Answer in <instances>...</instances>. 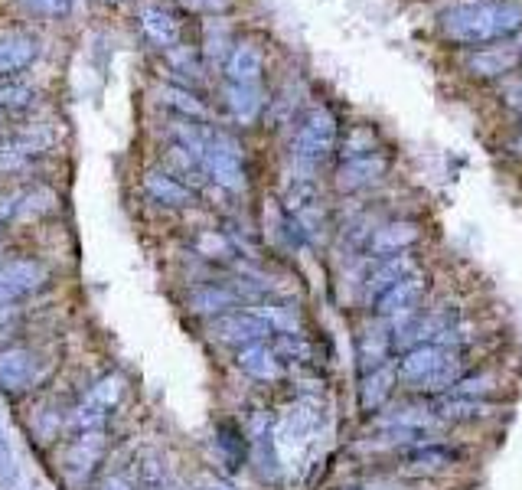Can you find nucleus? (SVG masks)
<instances>
[{
	"mask_svg": "<svg viewBox=\"0 0 522 490\" xmlns=\"http://www.w3.org/2000/svg\"><path fill=\"white\" fill-rule=\"evenodd\" d=\"M522 27V7L509 0L464 4L444 14V33L457 43H487Z\"/></svg>",
	"mask_w": 522,
	"mask_h": 490,
	"instance_id": "1",
	"label": "nucleus"
},
{
	"mask_svg": "<svg viewBox=\"0 0 522 490\" xmlns=\"http://www.w3.org/2000/svg\"><path fill=\"white\" fill-rule=\"evenodd\" d=\"M464 360L461 350L438 347V343H425V347L408 350L399 363V379L405 386L421 392H444L461 383Z\"/></svg>",
	"mask_w": 522,
	"mask_h": 490,
	"instance_id": "2",
	"label": "nucleus"
},
{
	"mask_svg": "<svg viewBox=\"0 0 522 490\" xmlns=\"http://www.w3.org/2000/svg\"><path fill=\"white\" fill-rule=\"evenodd\" d=\"M320 409L314 402H297L288 412H284V419L275 432V441H278V451H288V455L301 458L307 455L310 448L320 441Z\"/></svg>",
	"mask_w": 522,
	"mask_h": 490,
	"instance_id": "3",
	"label": "nucleus"
},
{
	"mask_svg": "<svg viewBox=\"0 0 522 490\" xmlns=\"http://www.w3.org/2000/svg\"><path fill=\"white\" fill-rule=\"evenodd\" d=\"M203 170L213 177L219 187L226 190H242L245 183V167H242V151L229 134L222 131H209L206 138V151H203Z\"/></svg>",
	"mask_w": 522,
	"mask_h": 490,
	"instance_id": "4",
	"label": "nucleus"
},
{
	"mask_svg": "<svg viewBox=\"0 0 522 490\" xmlns=\"http://www.w3.org/2000/svg\"><path fill=\"white\" fill-rule=\"evenodd\" d=\"M333 144H337V121L330 118V112H323V108H314V112L304 118V125L294 138L297 164L317 167L323 157L333 151Z\"/></svg>",
	"mask_w": 522,
	"mask_h": 490,
	"instance_id": "5",
	"label": "nucleus"
},
{
	"mask_svg": "<svg viewBox=\"0 0 522 490\" xmlns=\"http://www.w3.org/2000/svg\"><path fill=\"white\" fill-rule=\"evenodd\" d=\"M438 425L441 419L434 415V409H425V406H402L376 419L379 432L389 441H402V445H418L421 435H431Z\"/></svg>",
	"mask_w": 522,
	"mask_h": 490,
	"instance_id": "6",
	"label": "nucleus"
},
{
	"mask_svg": "<svg viewBox=\"0 0 522 490\" xmlns=\"http://www.w3.org/2000/svg\"><path fill=\"white\" fill-rule=\"evenodd\" d=\"M124 392V383L121 376H105L98 379V383L89 389V396H85L79 406H76V415H72V425L82 428V432H95V428H102L108 422V412L118 406Z\"/></svg>",
	"mask_w": 522,
	"mask_h": 490,
	"instance_id": "7",
	"label": "nucleus"
},
{
	"mask_svg": "<svg viewBox=\"0 0 522 490\" xmlns=\"http://www.w3.org/2000/svg\"><path fill=\"white\" fill-rule=\"evenodd\" d=\"M46 285V265L36 259H10L0 265V304H10Z\"/></svg>",
	"mask_w": 522,
	"mask_h": 490,
	"instance_id": "8",
	"label": "nucleus"
},
{
	"mask_svg": "<svg viewBox=\"0 0 522 490\" xmlns=\"http://www.w3.org/2000/svg\"><path fill=\"white\" fill-rule=\"evenodd\" d=\"M268 334L275 330L268 327L265 317H258L255 311H239V314H226L213 324V337L219 343H229V347H252V343H261Z\"/></svg>",
	"mask_w": 522,
	"mask_h": 490,
	"instance_id": "9",
	"label": "nucleus"
},
{
	"mask_svg": "<svg viewBox=\"0 0 522 490\" xmlns=\"http://www.w3.org/2000/svg\"><path fill=\"white\" fill-rule=\"evenodd\" d=\"M49 144H53V134L46 128L17 134V138H10L7 144H0V174H17V170L33 164L40 154H46Z\"/></svg>",
	"mask_w": 522,
	"mask_h": 490,
	"instance_id": "10",
	"label": "nucleus"
},
{
	"mask_svg": "<svg viewBox=\"0 0 522 490\" xmlns=\"http://www.w3.org/2000/svg\"><path fill=\"white\" fill-rule=\"evenodd\" d=\"M40 56V40L27 30H0V79L17 76Z\"/></svg>",
	"mask_w": 522,
	"mask_h": 490,
	"instance_id": "11",
	"label": "nucleus"
},
{
	"mask_svg": "<svg viewBox=\"0 0 522 490\" xmlns=\"http://www.w3.org/2000/svg\"><path fill=\"white\" fill-rule=\"evenodd\" d=\"M43 366L33 357L30 350L23 347H10L0 353V389L4 392H23L30 389L36 379H40Z\"/></svg>",
	"mask_w": 522,
	"mask_h": 490,
	"instance_id": "12",
	"label": "nucleus"
},
{
	"mask_svg": "<svg viewBox=\"0 0 522 490\" xmlns=\"http://www.w3.org/2000/svg\"><path fill=\"white\" fill-rule=\"evenodd\" d=\"M421 294H425V278L412 272L408 278H402L399 285H392L382 294V298L376 301V311L382 317H389V321H399V317H408V314L418 311Z\"/></svg>",
	"mask_w": 522,
	"mask_h": 490,
	"instance_id": "13",
	"label": "nucleus"
},
{
	"mask_svg": "<svg viewBox=\"0 0 522 490\" xmlns=\"http://www.w3.org/2000/svg\"><path fill=\"white\" fill-rule=\"evenodd\" d=\"M412 272H418L412 255H405V252H402V255H392V259L379 262V265L366 275V281H363V298H366L369 304L379 301L385 291H389L392 285H399V281L408 278Z\"/></svg>",
	"mask_w": 522,
	"mask_h": 490,
	"instance_id": "14",
	"label": "nucleus"
},
{
	"mask_svg": "<svg viewBox=\"0 0 522 490\" xmlns=\"http://www.w3.org/2000/svg\"><path fill=\"white\" fill-rule=\"evenodd\" d=\"M457 451L447 448V445H438V441H418L405 451V468L412 474H438V471H447L457 464Z\"/></svg>",
	"mask_w": 522,
	"mask_h": 490,
	"instance_id": "15",
	"label": "nucleus"
},
{
	"mask_svg": "<svg viewBox=\"0 0 522 490\" xmlns=\"http://www.w3.org/2000/svg\"><path fill=\"white\" fill-rule=\"evenodd\" d=\"M138 17H141V30L144 36L151 43H157L160 49H173L180 40V20L170 14L167 7H160V4H144L138 10Z\"/></svg>",
	"mask_w": 522,
	"mask_h": 490,
	"instance_id": "16",
	"label": "nucleus"
},
{
	"mask_svg": "<svg viewBox=\"0 0 522 490\" xmlns=\"http://www.w3.org/2000/svg\"><path fill=\"white\" fill-rule=\"evenodd\" d=\"M418 226L415 223H408V219H402V223H385V226H379L376 232H372L369 236V255H402L408 245L412 242H418Z\"/></svg>",
	"mask_w": 522,
	"mask_h": 490,
	"instance_id": "17",
	"label": "nucleus"
},
{
	"mask_svg": "<svg viewBox=\"0 0 522 490\" xmlns=\"http://www.w3.org/2000/svg\"><path fill=\"white\" fill-rule=\"evenodd\" d=\"M235 363H239V370L255 376V379H278L281 376V357L275 350V343H252V347H242L239 357H235Z\"/></svg>",
	"mask_w": 522,
	"mask_h": 490,
	"instance_id": "18",
	"label": "nucleus"
},
{
	"mask_svg": "<svg viewBox=\"0 0 522 490\" xmlns=\"http://www.w3.org/2000/svg\"><path fill=\"white\" fill-rule=\"evenodd\" d=\"M389 353H392V334L382 324H372L359 334L356 357H359V366H363V373L376 370V366H385V357H389Z\"/></svg>",
	"mask_w": 522,
	"mask_h": 490,
	"instance_id": "19",
	"label": "nucleus"
},
{
	"mask_svg": "<svg viewBox=\"0 0 522 490\" xmlns=\"http://www.w3.org/2000/svg\"><path fill=\"white\" fill-rule=\"evenodd\" d=\"M395 376H399V373H395L389 363L363 373V383H359V406H363L366 412H376L382 402L392 396Z\"/></svg>",
	"mask_w": 522,
	"mask_h": 490,
	"instance_id": "20",
	"label": "nucleus"
},
{
	"mask_svg": "<svg viewBox=\"0 0 522 490\" xmlns=\"http://www.w3.org/2000/svg\"><path fill=\"white\" fill-rule=\"evenodd\" d=\"M261 66H265V56H261V49L252 46V43H239L229 53V63H226V72L235 85H255L258 76H261Z\"/></svg>",
	"mask_w": 522,
	"mask_h": 490,
	"instance_id": "21",
	"label": "nucleus"
},
{
	"mask_svg": "<svg viewBox=\"0 0 522 490\" xmlns=\"http://www.w3.org/2000/svg\"><path fill=\"white\" fill-rule=\"evenodd\" d=\"M144 190L151 193L157 203H167V206H186V203H193L190 187H183L177 177L164 174V170H151V174L144 177Z\"/></svg>",
	"mask_w": 522,
	"mask_h": 490,
	"instance_id": "22",
	"label": "nucleus"
},
{
	"mask_svg": "<svg viewBox=\"0 0 522 490\" xmlns=\"http://www.w3.org/2000/svg\"><path fill=\"white\" fill-rule=\"evenodd\" d=\"M385 174V161L379 154H369V157H356V161H346L340 170V187L343 190H359V187H369Z\"/></svg>",
	"mask_w": 522,
	"mask_h": 490,
	"instance_id": "23",
	"label": "nucleus"
},
{
	"mask_svg": "<svg viewBox=\"0 0 522 490\" xmlns=\"http://www.w3.org/2000/svg\"><path fill=\"white\" fill-rule=\"evenodd\" d=\"M519 46H493V49H480V53L470 59V69L477 76H503V72L516 69L519 63Z\"/></svg>",
	"mask_w": 522,
	"mask_h": 490,
	"instance_id": "24",
	"label": "nucleus"
},
{
	"mask_svg": "<svg viewBox=\"0 0 522 490\" xmlns=\"http://www.w3.org/2000/svg\"><path fill=\"white\" fill-rule=\"evenodd\" d=\"M102 451H105V441L98 438V435H85L79 438L76 445H72L69 451V477L72 481H85V474H89L95 468V461L102 458Z\"/></svg>",
	"mask_w": 522,
	"mask_h": 490,
	"instance_id": "25",
	"label": "nucleus"
},
{
	"mask_svg": "<svg viewBox=\"0 0 522 490\" xmlns=\"http://www.w3.org/2000/svg\"><path fill=\"white\" fill-rule=\"evenodd\" d=\"M487 412H490L487 402L467 399V396H447L438 402V409H434V415H438L441 422H474V419H483Z\"/></svg>",
	"mask_w": 522,
	"mask_h": 490,
	"instance_id": "26",
	"label": "nucleus"
},
{
	"mask_svg": "<svg viewBox=\"0 0 522 490\" xmlns=\"http://www.w3.org/2000/svg\"><path fill=\"white\" fill-rule=\"evenodd\" d=\"M239 301V291L235 288H219V285H206L200 291H193V311L196 314H222L226 308H232V304Z\"/></svg>",
	"mask_w": 522,
	"mask_h": 490,
	"instance_id": "27",
	"label": "nucleus"
},
{
	"mask_svg": "<svg viewBox=\"0 0 522 490\" xmlns=\"http://www.w3.org/2000/svg\"><path fill=\"white\" fill-rule=\"evenodd\" d=\"M226 102H229V112L239 118V121H252L261 112V92L255 85H229L226 89Z\"/></svg>",
	"mask_w": 522,
	"mask_h": 490,
	"instance_id": "28",
	"label": "nucleus"
},
{
	"mask_svg": "<svg viewBox=\"0 0 522 490\" xmlns=\"http://www.w3.org/2000/svg\"><path fill=\"white\" fill-rule=\"evenodd\" d=\"M255 314L265 317L268 327L275 330V334H297V330H301L294 308H281V304H265V308H255Z\"/></svg>",
	"mask_w": 522,
	"mask_h": 490,
	"instance_id": "29",
	"label": "nucleus"
},
{
	"mask_svg": "<svg viewBox=\"0 0 522 490\" xmlns=\"http://www.w3.org/2000/svg\"><path fill=\"white\" fill-rule=\"evenodd\" d=\"M216 445L222 451V458H226L229 468H239L242 464V455H245V441H242V432L235 425H222L219 435H216Z\"/></svg>",
	"mask_w": 522,
	"mask_h": 490,
	"instance_id": "30",
	"label": "nucleus"
},
{
	"mask_svg": "<svg viewBox=\"0 0 522 490\" xmlns=\"http://www.w3.org/2000/svg\"><path fill=\"white\" fill-rule=\"evenodd\" d=\"M164 105L177 108L183 118H206V108L196 102V98L186 89H180V85H170V89H164Z\"/></svg>",
	"mask_w": 522,
	"mask_h": 490,
	"instance_id": "31",
	"label": "nucleus"
},
{
	"mask_svg": "<svg viewBox=\"0 0 522 490\" xmlns=\"http://www.w3.org/2000/svg\"><path fill=\"white\" fill-rule=\"evenodd\" d=\"M275 350H278L281 363H284V360H297V363L310 360V347H307V340H304L301 334H278Z\"/></svg>",
	"mask_w": 522,
	"mask_h": 490,
	"instance_id": "32",
	"label": "nucleus"
},
{
	"mask_svg": "<svg viewBox=\"0 0 522 490\" xmlns=\"http://www.w3.org/2000/svg\"><path fill=\"white\" fill-rule=\"evenodd\" d=\"M372 147H376V134H372L369 128H356L350 138H346L343 157H346V161H356V157H369V154H376Z\"/></svg>",
	"mask_w": 522,
	"mask_h": 490,
	"instance_id": "33",
	"label": "nucleus"
},
{
	"mask_svg": "<svg viewBox=\"0 0 522 490\" xmlns=\"http://www.w3.org/2000/svg\"><path fill=\"white\" fill-rule=\"evenodd\" d=\"M33 102V89L20 82H0V108H23Z\"/></svg>",
	"mask_w": 522,
	"mask_h": 490,
	"instance_id": "34",
	"label": "nucleus"
},
{
	"mask_svg": "<svg viewBox=\"0 0 522 490\" xmlns=\"http://www.w3.org/2000/svg\"><path fill=\"white\" fill-rule=\"evenodd\" d=\"M487 389H493V376L490 373H483V376H470V379H461L454 389H451V396H467V399H477L483 396Z\"/></svg>",
	"mask_w": 522,
	"mask_h": 490,
	"instance_id": "35",
	"label": "nucleus"
},
{
	"mask_svg": "<svg viewBox=\"0 0 522 490\" xmlns=\"http://www.w3.org/2000/svg\"><path fill=\"white\" fill-rule=\"evenodd\" d=\"M20 7H27L30 14L40 17H62L72 7V0H20Z\"/></svg>",
	"mask_w": 522,
	"mask_h": 490,
	"instance_id": "36",
	"label": "nucleus"
},
{
	"mask_svg": "<svg viewBox=\"0 0 522 490\" xmlns=\"http://www.w3.org/2000/svg\"><path fill=\"white\" fill-rule=\"evenodd\" d=\"M102 490H134V487H131V481H128L124 474H108L105 484H102Z\"/></svg>",
	"mask_w": 522,
	"mask_h": 490,
	"instance_id": "37",
	"label": "nucleus"
},
{
	"mask_svg": "<svg viewBox=\"0 0 522 490\" xmlns=\"http://www.w3.org/2000/svg\"><path fill=\"white\" fill-rule=\"evenodd\" d=\"M206 490H235V487L232 484H222V481H209Z\"/></svg>",
	"mask_w": 522,
	"mask_h": 490,
	"instance_id": "38",
	"label": "nucleus"
},
{
	"mask_svg": "<svg viewBox=\"0 0 522 490\" xmlns=\"http://www.w3.org/2000/svg\"><path fill=\"white\" fill-rule=\"evenodd\" d=\"M340 490H382V487H340Z\"/></svg>",
	"mask_w": 522,
	"mask_h": 490,
	"instance_id": "39",
	"label": "nucleus"
},
{
	"mask_svg": "<svg viewBox=\"0 0 522 490\" xmlns=\"http://www.w3.org/2000/svg\"><path fill=\"white\" fill-rule=\"evenodd\" d=\"M519 53H522V40H519Z\"/></svg>",
	"mask_w": 522,
	"mask_h": 490,
	"instance_id": "40",
	"label": "nucleus"
},
{
	"mask_svg": "<svg viewBox=\"0 0 522 490\" xmlns=\"http://www.w3.org/2000/svg\"><path fill=\"white\" fill-rule=\"evenodd\" d=\"M173 490H180V487H173Z\"/></svg>",
	"mask_w": 522,
	"mask_h": 490,
	"instance_id": "41",
	"label": "nucleus"
}]
</instances>
